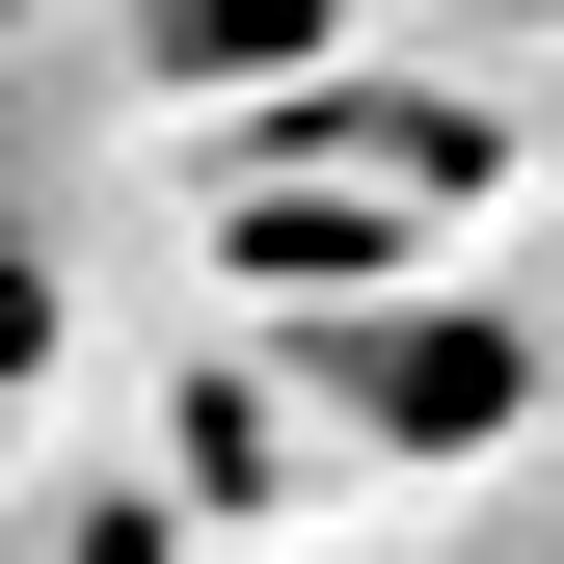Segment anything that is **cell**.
<instances>
[{"instance_id": "cell-1", "label": "cell", "mask_w": 564, "mask_h": 564, "mask_svg": "<svg viewBox=\"0 0 564 564\" xmlns=\"http://www.w3.org/2000/svg\"><path fill=\"white\" fill-rule=\"evenodd\" d=\"M323 403H349L377 457H457V431H511V403H538V349L457 323V296H403V323H323Z\"/></svg>"}, {"instance_id": "cell-2", "label": "cell", "mask_w": 564, "mask_h": 564, "mask_svg": "<svg viewBox=\"0 0 564 564\" xmlns=\"http://www.w3.org/2000/svg\"><path fill=\"white\" fill-rule=\"evenodd\" d=\"M0 377H28V269H0Z\"/></svg>"}]
</instances>
